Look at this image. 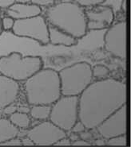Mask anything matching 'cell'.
Instances as JSON below:
<instances>
[{
    "mask_svg": "<svg viewBox=\"0 0 131 147\" xmlns=\"http://www.w3.org/2000/svg\"><path fill=\"white\" fill-rule=\"evenodd\" d=\"M126 99V85L121 80L107 77L91 82L78 96V120L86 130H93Z\"/></svg>",
    "mask_w": 131,
    "mask_h": 147,
    "instance_id": "6da1fadb",
    "label": "cell"
},
{
    "mask_svg": "<svg viewBox=\"0 0 131 147\" xmlns=\"http://www.w3.org/2000/svg\"><path fill=\"white\" fill-rule=\"evenodd\" d=\"M45 18L53 26L76 39H79L87 31L84 8L71 1H63L47 7Z\"/></svg>",
    "mask_w": 131,
    "mask_h": 147,
    "instance_id": "7a4b0ae2",
    "label": "cell"
},
{
    "mask_svg": "<svg viewBox=\"0 0 131 147\" xmlns=\"http://www.w3.org/2000/svg\"><path fill=\"white\" fill-rule=\"evenodd\" d=\"M24 90L30 105H52L62 96L59 72L41 69L25 80Z\"/></svg>",
    "mask_w": 131,
    "mask_h": 147,
    "instance_id": "3957f363",
    "label": "cell"
},
{
    "mask_svg": "<svg viewBox=\"0 0 131 147\" xmlns=\"http://www.w3.org/2000/svg\"><path fill=\"white\" fill-rule=\"evenodd\" d=\"M43 61L38 56H23L14 52L0 57V74L17 82L25 81L42 69Z\"/></svg>",
    "mask_w": 131,
    "mask_h": 147,
    "instance_id": "277c9868",
    "label": "cell"
},
{
    "mask_svg": "<svg viewBox=\"0 0 131 147\" xmlns=\"http://www.w3.org/2000/svg\"><path fill=\"white\" fill-rule=\"evenodd\" d=\"M59 75L62 96H78L93 80L92 66L85 61L66 67Z\"/></svg>",
    "mask_w": 131,
    "mask_h": 147,
    "instance_id": "5b68a950",
    "label": "cell"
},
{
    "mask_svg": "<svg viewBox=\"0 0 131 147\" xmlns=\"http://www.w3.org/2000/svg\"><path fill=\"white\" fill-rule=\"evenodd\" d=\"M49 120L66 132L70 131L78 120V96H60L51 105Z\"/></svg>",
    "mask_w": 131,
    "mask_h": 147,
    "instance_id": "8992f818",
    "label": "cell"
},
{
    "mask_svg": "<svg viewBox=\"0 0 131 147\" xmlns=\"http://www.w3.org/2000/svg\"><path fill=\"white\" fill-rule=\"evenodd\" d=\"M12 34L18 38L32 39L43 45L49 44L48 23L41 14L15 20Z\"/></svg>",
    "mask_w": 131,
    "mask_h": 147,
    "instance_id": "52a82bcc",
    "label": "cell"
},
{
    "mask_svg": "<svg viewBox=\"0 0 131 147\" xmlns=\"http://www.w3.org/2000/svg\"><path fill=\"white\" fill-rule=\"evenodd\" d=\"M104 48L115 57L126 58V22L121 21L107 28L104 34Z\"/></svg>",
    "mask_w": 131,
    "mask_h": 147,
    "instance_id": "ba28073f",
    "label": "cell"
},
{
    "mask_svg": "<svg viewBox=\"0 0 131 147\" xmlns=\"http://www.w3.org/2000/svg\"><path fill=\"white\" fill-rule=\"evenodd\" d=\"M27 135L35 146H55L59 139L66 136V132L47 119L29 128Z\"/></svg>",
    "mask_w": 131,
    "mask_h": 147,
    "instance_id": "9c48e42d",
    "label": "cell"
},
{
    "mask_svg": "<svg viewBox=\"0 0 131 147\" xmlns=\"http://www.w3.org/2000/svg\"><path fill=\"white\" fill-rule=\"evenodd\" d=\"M95 129L104 139L126 134V104L107 117Z\"/></svg>",
    "mask_w": 131,
    "mask_h": 147,
    "instance_id": "30bf717a",
    "label": "cell"
},
{
    "mask_svg": "<svg viewBox=\"0 0 131 147\" xmlns=\"http://www.w3.org/2000/svg\"><path fill=\"white\" fill-rule=\"evenodd\" d=\"M20 92V86L17 81L0 74V109L14 103Z\"/></svg>",
    "mask_w": 131,
    "mask_h": 147,
    "instance_id": "8fae6325",
    "label": "cell"
},
{
    "mask_svg": "<svg viewBox=\"0 0 131 147\" xmlns=\"http://www.w3.org/2000/svg\"><path fill=\"white\" fill-rule=\"evenodd\" d=\"M89 8L90 9L85 10L87 21L100 22L106 24L108 26L114 23L115 14L111 7L101 4Z\"/></svg>",
    "mask_w": 131,
    "mask_h": 147,
    "instance_id": "7c38bea8",
    "label": "cell"
},
{
    "mask_svg": "<svg viewBox=\"0 0 131 147\" xmlns=\"http://www.w3.org/2000/svg\"><path fill=\"white\" fill-rule=\"evenodd\" d=\"M41 7L32 3H15L7 9V16H10L14 20L24 19L40 15Z\"/></svg>",
    "mask_w": 131,
    "mask_h": 147,
    "instance_id": "4fadbf2b",
    "label": "cell"
},
{
    "mask_svg": "<svg viewBox=\"0 0 131 147\" xmlns=\"http://www.w3.org/2000/svg\"><path fill=\"white\" fill-rule=\"evenodd\" d=\"M49 26V43L66 47L76 45L78 39L53 26Z\"/></svg>",
    "mask_w": 131,
    "mask_h": 147,
    "instance_id": "5bb4252c",
    "label": "cell"
},
{
    "mask_svg": "<svg viewBox=\"0 0 131 147\" xmlns=\"http://www.w3.org/2000/svg\"><path fill=\"white\" fill-rule=\"evenodd\" d=\"M19 129L14 126L9 119H0V145L13 138L18 137Z\"/></svg>",
    "mask_w": 131,
    "mask_h": 147,
    "instance_id": "9a60e30c",
    "label": "cell"
},
{
    "mask_svg": "<svg viewBox=\"0 0 131 147\" xmlns=\"http://www.w3.org/2000/svg\"><path fill=\"white\" fill-rule=\"evenodd\" d=\"M11 123L19 130H28L31 127V116L27 113L15 111L9 116Z\"/></svg>",
    "mask_w": 131,
    "mask_h": 147,
    "instance_id": "2e32d148",
    "label": "cell"
},
{
    "mask_svg": "<svg viewBox=\"0 0 131 147\" xmlns=\"http://www.w3.org/2000/svg\"><path fill=\"white\" fill-rule=\"evenodd\" d=\"M50 110H51V105H44V104L31 105L29 115L34 119L38 121H44L49 119Z\"/></svg>",
    "mask_w": 131,
    "mask_h": 147,
    "instance_id": "e0dca14e",
    "label": "cell"
},
{
    "mask_svg": "<svg viewBox=\"0 0 131 147\" xmlns=\"http://www.w3.org/2000/svg\"><path fill=\"white\" fill-rule=\"evenodd\" d=\"M110 69L107 68L106 66L102 65H97L92 67V75L93 78L95 77L97 79L107 78V76L110 75Z\"/></svg>",
    "mask_w": 131,
    "mask_h": 147,
    "instance_id": "ac0fdd59",
    "label": "cell"
},
{
    "mask_svg": "<svg viewBox=\"0 0 131 147\" xmlns=\"http://www.w3.org/2000/svg\"><path fill=\"white\" fill-rule=\"evenodd\" d=\"M106 145L108 146H127V138L126 134L117 135L115 137L106 139Z\"/></svg>",
    "mask_w": 131,
    "mask_h": 147,
    "instance_id": "d6986e66",
    "label": "cell"
},
{
    "mask_svg": "<svg viewBox=\"0 0 131 147\" xmlns=\"http://www.w3.org/2000/svg\"><path fill=\"white\" fill-rule=\"evenodd\" d=\"M74 3L78 4L82 7H93L98 5H101L105 2V0H70Z\"/></svg>",
    "mask_w": 131,
    "mask_h": 147,
    "instance_id": "ffe728a7",
    "label": "cell"
},
{
    "mask_svg": "<svg viewBox=\"0 0 131 147\" xmlns=\"http://www.w3.org/2000/svg\"><path fill=\"white\" fill-rule=\"evenodd\" d=\"M1 20H2V25H3V30H12V29L14 27V22H15L14 18H12L10 16H6L3 18H2Z\"/></svg>",
    "mask_w": 131,
    "mask_h": 147,
    "instance_id": "44dd1931",
    "label": "cell"
},
{
    "mask_svg": "<svg viewBox=\"0 0 131 147\" xmlns=\"http://www.w3.org/2000/svg\"><path fill=\"white\" fill-rule=\"evenodd\" d=\"M31 3L36 5L39 7H49L54 5L55 2L53 0H31Z\"/></svg>",
    "mask_w": 131,
    "mask_h": 147,
    "instance_id": "7402d4cb",
    "label": "cell"
},
{
    "mask_svg": "<svg viewBox=\"0 0 131 147\" xmlns=\"http://www.w3.org/2000/svg\"><path fill=\"white\" fill-rule=\"evenodd\" d=\"M85 130H86V127H85V125H84L80 120H78V121L74 124V126H73L72 128H71L70 131L73 132V133L80 134L82 133V132H83V131H85Z\"/></svg>",
    "mask_w": 131,
    "mask_h": 147,
    "instance_id": "603a6c76",
    "label": "cell"
},
{
    "mask_svg": "<svg viewBox=\"0 0 131 147\" xmlns=\"http://www.w3.org/2000/svg\"><path fill=\"white\" fill-rule=\"evenodd\" d=\"M0 146H22V142H21V138H18V137L13 138L10 140L5 142L3 143H2Z\"/></svg>",
    "mask_w": 131,
    "mask_h": 147,
    "instance_id": "cb8c5ba5",
    "label": "cell"
},
{
    "mask_svg": "<svg viewBox=\"0 0 131 147\" xmlns=\"http://www.w3.org/2000/svg\"><path fill=\"white\" fill-rule=\"evenodd\" d=\"M17 107L14 105V103H11L10 105H7V107H5L3 109V114L4 115H7L10 116V115H12L13 113L15 111H17Z\"/></svg>",
    "mask_w": 131,
    "mask_h": 147,
    "instance_id": "d4e9b609",
    "label": "cell"
},
{
    "mask_svg": "<svg viewBox=\"0 0 131 147\" xmlns=\"http://www.w3.org/2000/svg\"><path fill=\"white\" fill-rule=\"evenodd\" d=\"M14 3H15L14 0H0V10L1 9H8Z\"/></svg>",
    "mask_w": 131,
    "mask_h": 147,
    "instance_id": "484cf974",
    "label": "cell"
},
{
    "mask_svg": "<svg viewBox=\"0 0 131 147\" xmlns=\"http://www.w3.org/2000/svg\"><path fill=\"white\" fill-rule=\"evenodd\" d=\"M71 141L70 140V138L67 136L62 138L61 139H59L55 146H71Z\"/></svg>",
    "mask_w": 131,
    "mask_h": 147,
    "instance_id": "4316f807",
    "label": "cell"
},
{
    "mask_svg": "<svg viewBox=\"0 0 131 147\" xmlns=\"http://www.w3.org/2000/svg\"><path fill=\"white\" fill-rule=\"evenodd\" d=\"M92 144L90 143L89 141L84 140L82 138H78V140L73 142L71 143V146H91Z\"/></svg>",
    "mask_w": 131,
    "mask_h": 147,
    "instance_id": "83f0119b",
    "label": "cell"
},
{
    "mask_svg": "<svg viewBox=\"0 0 131 147\" xmlns=\"http://www.w3.org/2000/svg\"><path fill=\"white\" fill-rule=\"evenodd\" d=\"M21 142H22V146H35L33 141L31 140L27 135L26 137L22 138H21Z\"/></svg>",
    "mask_w": 131,
    "mask_h": 147,
    "instance_id": "f1b7e54d",
    "label": "cell"
},
{
    "mask_svg": "<svg viewBox=\"0 0 131 147\" xmlns=\"http://www.w3.org/2000/svg\"><path fill=\"white\" fill-rule=\"evenodd\" d=\"M80 135L79 137L80 138H82V139H84V140H86V141H89V139H90V138L92 137L91 136V134H90L89 132H86V130L85 131H83V132H82V133H80Z\"/></svg>",
    "mask_w": 131,
    "mask_h": 147,
    "instance_id": "f546056e",
    "label": "cell"
},
{
    "mask_svg": "<svg viewBox=\"0 0 131 147\" xmlns=\"http://www.w3.org/2000/svg\"><path fill=\"white\" fill-rule=\"evenodd\" d=\"M18 111L19 112H23V113H27L29 114L30 112V108L27 107H19L17 108Z\"/></svg>",
    "mask_w": 131,
    "mask_h": 147,
    "instance_id": "4dcf8cb0",
    "label": "cell"
},
{
    "mask_svg": "<svg viewBox=\"0 0 131 147\" xmlns=\"http://www.w3.org/2000/svg\"><path fill=\"white\" fill-rule=\"evenodd\" d=\"M78 134H76V133H71V135L70 136L69 138L70 140L71 141V142H74V141L78 140V138H80L79 135H78Z\"/></svg>",
    "mask_w": 131,
    "mask_h": 147,
    "instance_id": "1f68e13d",
    "label": "cell"
},
{
    "mask_svg": "<svg viewBox=\"0 0 131 147\" xmlns=\"http://www.w3.org/2000/svg\"><path fill=\"white\" fill-rule=\"evenodd\" d=\"M120 9H121L124 13L126 12V0H122L121 6H120Z\"/></svg>",
    "mask_w": 131,
    "mask_h": 147,
    "instance_id": "d6a6232c",
    "label": "cell"
},
{
    "mask_svg": "<svg viewBox=\"0 0 131 147\" xmlns=\"http://www.w3.org/2000/svg\"><path fill=\"white\" fill-rule=\"evenodd\" d=\"M95 145H98V146H105L106 145V142H105V141L103 139H97L95 141Z\"/></svg>",
    "mask_w": 131,
    "mask_h": 147,
    "instance_id": "836d02e7",
    "label": "cell"
},
{
    "mask_svg": "<svg viewBox=\"0 0 131 147\" xmlns=\"http://www.w3.org/2000/svg\"><path fill=\"white\" fill-rule=\"evenodd\" d=\"M17 3H31V0H14Z\"/></svg>",
    "mask_w": 131,
    "mask_h": 147,
    "instance_id": "e575fe53",
    "label": "cell"
},
{
    "mask_svg": "<svg viewBox=\"0 0 131 147\" xmlns=\"http://www.w3.org/2000/svg\"><path fill=\"white\" fill-rule=\"evenodd\" d=\"M3 25H2V20L0 19V35L3 34Z\"/></svg>",
    "mask_w": 131,
    "mask_h": 147,
    "instance_id": "d590c367",
    "label": "cell"
},
{
    "mask_svg": "<svg viewBox=\"0 0 131 147\" xmlns=\"http://www.w3.org/2000/svg\"><path fill=\"white\" fill-rule=\"evenodd\" d=\"M54 2H57V3H60V2H63V1H66V0H53Z\"/></svg>",
    "mask_w": 131,
    "mask_h": 147,
    "instance_id": "8d00e7d4",
    "label": "cell"
},
{
    "mask_svg": "<svg viewBox=\"0 0 131 147\" xmlns=\"http://www.w3.org/2000/svg\"><path fill=\"white\" fill-rule=\"evenodd\" d=\"M2 118V115H1V113H0V119Z\"/></svg>",
    "mask_w": 131,
    "mask_h": 147,
    "instance_id": "74e56055",
    "label": "cell"
},
{
    "mask_svg": "<svg viewBox=\"0 0 131 147\" xmlns=\"http://www.w3.org/2000/svg\"><path fill=\"white\" fill-rule=\"evenodd\" d=\"M0 12H1V10H0Z\"/></svg>",
    "mask_w": 131,
    "mask_h": 147,
    "instance_id": "f35d334b",
    "label": "cell"
}]
</instances>
